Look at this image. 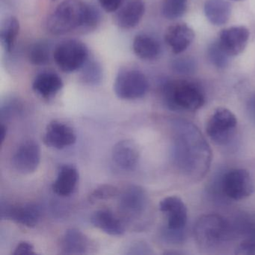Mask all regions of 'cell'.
Listing matches in <instances>:
<instances>
[{
	"label": "cell",
	"instance_id": "obj_29",
	"mask_svg": "<svg viewBox=\"0 0 255 255\" xmlns=\"http://www.w3.org/2000/svg\"><path fill=\"white\" fill-rule=\"evenodd\" d=\"M208 56L212 64L218 68H224L228 65L230 56L223 50L219 41L213 42L208 49Z\"/></svg>",
	"mask_w": 255,
	"mask_h": 255
},
{
	"label": "cell",
	"instance_id": "obj_5",
	"mask_svg": "<svg viewBox=\"0 0 255 255\" xmlns=\"http://www.w3.org/2000/svg\"><path fill=\"white\" fill-rule=\"evenodd\" d=\"M89 50L86 44L77 40H67L59 43L53 52L56 65L65 73L81 69L89 60Z\"/></svg>",
	"mask_w": 255,
	"mask_h": 255
},
{
	"label": "cell",
	"instance_id": "obj_31",
	"mask_svg": "<svg viewBox=\"0 0 255 255\" xmlns=\"http://www.w3.org/2000/svg\"><path fill=\"white\" fill-rule=\"evenodd\" d=\"M128 255H151L153 254L150 246L147 243L138 241L131 245L128 249Z\"/></svg>",
	"mask_w": 255,
	"mask_h": 255
},
{
	"label": "cell",
	"instance_id": "obj_13",
	"mask_svg": "<svg viewBox=\"0 0 255 255\" xmlns=\"http://www.w3.org/2000/svg\"><path fill=\"white\" fill-rule=\"evenodd\" d=\"M43 141L47 147L62 150L74 144L77 141V135L69 125L54 120L47 125Z\"/></svg>",
	"mask_w": 255,
	"mask_h": 255
},
{
	"label": "cell",
	"instance_id": "obj_19",
	"mask_svg": "<svg viewBox=\"0 0 255 255\" xmlns=\"http://www.w3.org/2000/svg\"><path fill=\"white\" fill-rule=\"evenodd\" d=\"M63 86L62 78L56 73L44 71L34 79L32 89L42 98H50L59 93Z\"/></svg>",
	"mask_w": 255,
	"mask_h": 255
},
{
	"label": "cell",
	"instance_id": "obj_35",
	"mask_svg": "<svg viewBox=\"0 0 255 255\" xmlns=\"http://www.w3.org/2000/svg\"><path fill=\"white\" fill-rule=\"evenodd\" d=\"M186 60H177V62L174 64V68H175L176 71L180 73L190 71L189 68V66H191V65H189V62H186Z\"/></svg>",
	"mask_w": 255,
	"mask_h": 255
},
{
	"label": "cell",
	"instance_id": "obj_22",
	"mask_svg": "<svg viewBox=\"0 0 255 255\" xmlns=\"http://www.w3.org/2000/svg\"><path fill=\"white\" fill-rule=\"evenodd\" d=\"M134 53L142 60H153L160 54L161 47L157 40L147 34H138L132 42Z\"/></svg>",
	"mask_w": 255,
	"mask_h": 255
},
{
	"label": "cell",
	"instance_id": "obj_33",
	"mask_svg": "<svg viewBox=\"0 0 255 255\" xmlns=\"http://www.w3.org/2000/svg\"><path fill=\"white\" fill-rule=\"evenodd\" d=\"M14 255H37L35 252L33 246L28 242H21L17 245V247L13 252Z\"/></svg>",
	"mask_w": 255,
	"mask_h": 255
},
{
	"label": "cell",
	"instance_id": "obj_6",
	"mask_svg": "<svg viewBox=\"0 0 255 255\" xmlns=\"http://www.w3.org/2000/svg\"><path fill=\"white\" fill-rule=\"evenodd\" d=\"M237 119L228 109L220 107L213 113L206 126L209 138L219 146L230 144L237 132Z\"/></svg>",
	"mask_w": 255,
	"mask_h": 255
},
{
	"label": "cell",
	"instance_id": "obj_10",
	"mask_svg": "<svg viewBox=\"0 0 255 255\" xmlns=\"http://www.w3.org/2000/svg\"><path fill=\"white\" fill-rule=\"evenodd\" d=\"M0 218L2 220H11L27 228H34L41 218V210L33 203L14 205L7 201H0Z\"/></svg>",
	"mask_w": 255,
	"mask_h": 255
},
{
	"label": "cell",
	"instance_id": "obj_3",
	"mask_svg": "<svg viewBox=\"0 0 255 255\" xmlns=\"http://www.w3.org/2000/svg\"><path fill=\"white\" fill-rule=\"evenodd\" d=\"M194 236L200 249L210 252L235 239L231 221L218 214L200 217L194 228Z\"/></svg>",
	"mask_w": 255,
	"mask_h": 255
},
{
	"label": "cell",
	"instance_id": "obj_26",
	"mask_svg": "<svg viewBox=\"0 0 255 255\" xmlns=\"http://www.w3.org/2000/svg\"><path fill=\"white\" fill-rule=\"evenodd\" d=\"M242 240L236 249L239 255H255V217L254 216L244 232L241 235Z\"/></svg>",
	"mask_w": 255,
	"mask_h": 255
},
{
	"label": "cell",
	"instance_id": "obj_1",
	"mask_svg": "<svg viewBox=\"0 0 255 255\" xmlns=\"http://www.w3.org/2000/svg\"><path fill=\"white\" fill-rule=\"evenodd\" d=\"M172 159L177 171L193 181L202 179L209 171L212 151L196 125L185 119L171 122Z\"/></svg>",
	"mask_w": 255,
	"mask_h": 255
},
{
	"label": "cell",
	"instance_id": "obj_36",
	"mask_svg": "<svg viewBox=\"0 0 255 255\" xmlns=\"http://www.w3.org/2000/svg\"><path fill=\"white\" fill-rule=\"evenodd\" d=\"M6 126L4 125L3 124H2V125H1V128H0V139H1V142H4V140H5V137H6Z\"/></svg>",
	"mask_w": 255,
	"mask_h": 255
},
{
	"label": "cell",
	"instance_id": "obj_4",
	"mask_svg": "<svg viewBox=\"0 0 255 255\" xmlns=\"http://www.w3.org/2000/svg\"><path fill=\"white\" fill-rule=\"evenodd\" d=\"M161 89L164 103L172 111H197L205 103L204 91L193 82L168 80Z\"/></svg>",
	"mask_w": 255,
	"mask_h": 255
},
{
	"label": "cell",
	"instance_id": "obj_37",
	"mask_svg": "<svg viewBox=\"0 0 255 255\" xmlns=\"http://www.w3.org/2000/svg\"><path fill=\"white\" fill-rule=\"evenodd\" d=\"M235 1H240V0H235Z\"/></svg>",
	"mask_w": 255,
	"mask_h": 255
},
{
	"label": "cell",
	"instance_id": "obj_18",
	"mask_svg": "<svg viewBox=\"0 0 255 255\" xmlns=\"http://www.w3.org/2000/svg\"><path fill=\"white\" fill-rule=\"evenodd\" d=\"M89 249V238L82 231L75 228L67 230L61 239L60 250L63 255H84Z\"/></svg>",
	"mask_w": 255,
	"mask_h": 255
},
{
	"label": "cell",
	"instance_id": "obj_17",
	"mask_svg": "<svg viewBox=\"0 0 255 255\" xmlns=\"http://www.w3.org/2000/svg\"><path fill=\"white\" fill-rule=\"evenodd\" d=\"M145 12L143 0H129L122 5L116 16V23L119 27L129 29L135 27Z\"/></svg>",
	"mask_w": 255,
	"mask_h": 255
},
{
	"label": "cell",
	"instance_id": "obj_7",
	"mask_svg": "<svg viewBox=\"0 0 255 255\" xmlns=\"http://www.w3.org/2000/svg\"><path fill=\"white\" fill-rule=\"evenodd\" d=\"M148 87L147 77L138 70H122L118 74L114 83L116 96L128 101L143 98Z\"/></svg>",
	"mask_w": 255,
	"mask_h": 255
},
{
	"label": "cell",
	"instance_id": "obj_15",
	"mask_svg": "<svg viewBox=\"0 0 255 255\" xmlns=\"http://www.w3.org/2000/svg\"><path fill=\"white\" fill-rule=\"evenodd\" d=\"M195 39V32L186 23H177L168 27L165 41L175 54L184 52Z\"/></svg>",
	"mask_w": 255,
	"mask_h": 255
},
{
	"label": "cell",
	"instance_id": "obj_14",
	"mask_svg": "<svg viewBox=\"0 0 255 255\" xmlns=\"http://www.w3.org/2000/svg\"><path fill=\"white\" fill-rule=\"evenodd\" d=\"M249 35L250 32L245 26H232L220 32L218 41L230 57L237 56L247 46Z\"/></svg>",
	"mask_w": 255,
	"mask_h": 255
},
{
	"label": "cell",
	"instance_id": "obj_9",
	"mask_svg": "<svg viewBox=\"0 0 255 255\" xmlns=\"http://www.w3.org/2000/svg\"><path fill=\"white\" fill-rule=\"evenodd\" d=\"M222 187L227 199L240 201L253 194L255 183L249 171L234 168L222 174Z\"/></svg>",
	"mask_w": 255,
	"mask_h": 255
},
{
	"label": "cell",
	"instance_id": "obj_32",
	"mask_svg": "<svg viewBox=\"0 0 255 255\" xmlns=\"http://www.w3.org/2000/svg\"><path fill=\"white\" fill-rule=\"evenodd\" d=\"M101 8L107 11L112 13L117 11L123 5L125 0H98Z\"/></svg>",
	"mask_w": 255,
	"mask_h": 255
},
{
	"label": "cell",
	"instance_id": "obj_21",
	"mask_svg": "<svg viewBox=\"0 0 255 255\" xmlns=\"http://www.w3.org/2000/svg\"><path fill=\"white\" fill-rule=\"evenodd\" d=\"M78 180L77 168L72 165H64L59 169L52 188L53 192L59 196H69L75 190Z\"/></svg>",
	"mask_w": 255,
	"mask_h": 255
},
{
	"label": "cell",
	"instance_id": "obj_11",
	"mask_svg": "<svg viewBox=\"0 0 255 255\" xmlns=\"http://www.w3.org/2000/svg\"><path fill=\"white\" fill-rule=\"evenodd\" d=\"M159 210L166 218L165 229L174 231H186L188 211L186 204L177 196H168L159 202Z\"/></svg>",
	"mask_w": 255,
	"mask_h": 255
},
{
	"label": "cell",
	"instance_id": "obj_24",
	"mask_svg": "<svg viewBox=\"0 0 255 255\" xmlns=\"http://www.w3.org/2000/svg\"><path fill=\"white\" fill-rule=\"evenodd\" d=\"M20 23L15 17H7L0 28V42L7 53H11L14 49L20 33Z\"/></svg>",
	"mask_w": 255,
	"mask_h": 255
},
{
	"label": "cell",
	"instance_id": "obj_23",
	"mask_svg": "<svg viewBox=\"0 0 255 255\" xmlns=\"http://www.w3.org/2000/svg\"><path fill=\"white\" fill-rule=\"evenodd\" d=\"M204 13L209 21L215 26H222L229 20L231 5L226 0H207Z\"/></svg>",
	"mask_w": 255,
	"mask_h": 255
},
{
	"label": "cell",
	"instance_id": "obj_16",
	"mask_svg": "<svg viewBox=\"0 0 255 255\" xmlns=\"http://www.w3.org/2000/svg\"><path fill=\"white\" fill-rule=\"evenodd\" d=\"M139 155L138 146L131 140H122L113 147V161L119 168L126 171H132L137 166Z\"/></svg>",
	"mask_w": 255,
	"mask_h": 255
},
{
	"label": "cell",
	"instance_id": "obj_20",
	"mask_svg": "<svg viewBox=\"0 0 255 255\" xmlns=\"http://www.w3.org/2000/svg\"><path fill=\"white\" fill-rule=\"evenodd\" d=\"M94 227L110 236H121L125 234V224L113 212L100 210L95 212L91 217Z\"/></svg>",
	"mask_w": 255,
	"mask_h": 255
},
{
	"label": "cell",
	"instance_id": "obj_34",
	"mask_svg": "<svg viewBox=\"0 0 255 255\" xmlns=\"http://www.w3.org/2000/svg\"><path fill=\"white\" fill-rule=\"evenodd\" d=\"M246 109H247L249 118L252 119L254 123H255V95H252L248 100Z\"/></svg>",
	"mask_w": 255,
	"mask_h": 255
},
{
	"label": "cell",
	"instance_id": "obj_25",
	"mask_svg": "<svg viewBox=\"0 0 255 255\" xmlns=\"http://www.w3.org/2000/svg\"><path fill=\"white\" fill-rule=\"evenodd\" d=\"M51 56V45L44 41H38L31 46L28 53L29 62L36 66H43L50 63Z\"/></svg>",
	"mask_w": 255,
	"mask_h": 255
},
{
	"label": "cell",
	"instance_id": "obj_12",
	"mask_svg": "<svg viewBox=\"0 0 255 255\" xmlns=\"http://www.w3.org/2000/svg\"><path fill=\"white\" fill-rule=\"evenodd\" d=\"M41 162L39 144L33 140L22 143L12 158L13 166L20 174H29L35 172Z\"/></svg>",
	"mask_w": 255,
	"mask_h": 255
},
{
	"label": "cell",
	"instance_id": "obj_2",
	"mask_svg": "<svg viewBox=\"0 0 255 255\" xmlns=\"http://www.w3.org/2000/svg\"><path fill=\"white\" fill-rule=\"evenodd\" d=\"M101 20L99 11L83 0H65L47 19V30L55 35H65L77 29L90 31Z\"/></svg>",
	"mask_w": 255,
	"mask_h": 255
},
{
	"label": "cell",
	"instance_id": "obj_27",
	"mask_svg": "<svg viewBox=\"0 0 255 255\" xmlns=\"http://www.w3.org/2000/svg\"><path fill=\"white\" fill-rule=\"evenodd\" d=\"M81 69L80 78L83 83L91 86H96L101 83L103 79V70L98 62L88 60Z\"/></svg>",
	"mask_w": 255,
	"mask_h": 255
},
{
	"label": "cell",
	"instance_id": "obj_8",
	"mask_svg": "<svg viewBox=\"0 0 255 255\" xmlns=\"http://www.w3.org/2000/svg\"><path fill=\"white\" fill-rule=\"evenodd\" d=\"M148 198L145 191L139 186L130 185L119 195V210L128 222L141 220L147 214Z\"/></svg>",
	"mask_w": 255,
	"mask_h": 255
},
{
	"label": "cell",
	"instance_id": "obj_28",
	"mask_svg": "<svg viewBox=\"0 0 255 255\" xmlns=\"http://www.w3.org/2000/svg\"><path fill=\"white\" fill-rule=\"evenodd\" d=\"M187 10V0H165L162 5V12L168 20H174L182 17Z\"/></svg>",
	"mask_w": 255,
	"mask_h": 255
},
{
	"label": "cell",
	"instance_id": "obj_30",
	"mask_svg": "<svg viewBox=\"0 0 255 255\" xmlns=\"http://www.w3.org/2000/svg\"><path fill=\"white\" fill-rule=\"evenodd\" d=\"M119 195V189L110 184H104L97 187L89 195V202L95 203L99 201L111 199Z\"/></svg>",
	"mask_w": 255,
	"mask_h": 255
}]
</instances>
